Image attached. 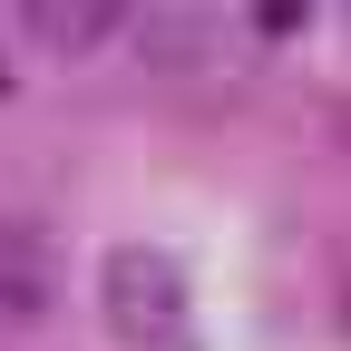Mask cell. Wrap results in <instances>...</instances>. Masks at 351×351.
I'll return each mask as SVG.
<instances>
[{
    "mask_svg": "<svg viewBox=\"0 0 351 351\" xmlns=\"http://www.w3.org/2000/svg\"><path fill=\"white\" fill-rule=\"evenodd\" d=\"M39 29H49V39H98V29H117V10H108V0H98V10H29Z\"/></svg>",
    "mask_w": 351,
    "mask_h": 351,
    "instance_id": "3",
    "label": "cell"
},
{
    "mask_svg": "<svg viewBox=\"0 0 351 351\" xmlns=\"http://www.w3.org/2000/svg\"><path fill=\"white\" fill-rule=\"evenodd\" d=\"M98 313H108L117 341L166 351L176 332H186V313H195V283H186V263H176L166 244H117L98 263Z\"/></svg>",
    "mask_w": 351,
    "mask_h": 351,
    "instance_id": "1",
    "label": "cell"
},
{
    "mask_svg": "<svg viewBox=\"0 0 351 351\" xmlns=\"http://www.w3.org/2000/svg\"><path fill=\"white\" fill-rule=\"evenodd\" d=\"M0 88H10V59H0Z\"/></svg>",
    "mask_w": 351,
    "mask_h": 351,
    "instance_id": "4",
    "label": "cell"
},
{
    "mask_svg": "<svg viewBox=\"0 0 351 351\" xmlns=\"http://www.w3.org/2000/svg\"><path fill=\"white\" fill-rule=\"evenodd\" d=\"M59 234L49 225H29V215H0V313H20V322H39L59 302Z\"/></svg>",
    "mask_w": 351,
    "mask_h": 351,
    "instance_id": "2",
    "label": "cell"
}]
</instances>
